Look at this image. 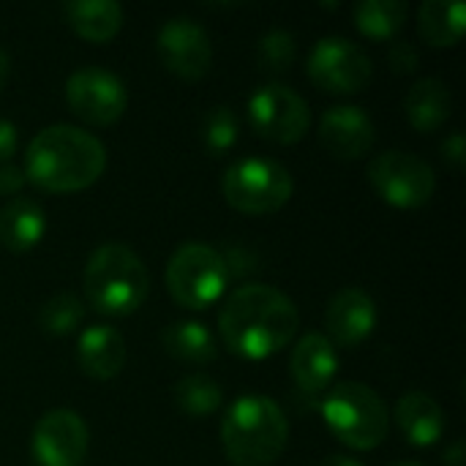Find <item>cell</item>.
Instances as JSON below:
<instances>
[{"instance_id":"obj_1","label":"cell","mask_w":466,"mask_h":466,"mask_svg":"<svg viewBox=\"0 0 466 466\" xmlns=\"http://www.w3.org/2000/svg\"><path fill=\"white\" fill-rule=\"evenodd\" d=\"M300 314L292 298L268 284H243L227 295L218 330L227 350L243 360H265L292 344Z\"/></svg>"},{"instance_id":"obj_2","label":"cell","mask_w":466,"mask_h":466,"mask_svg":"<svg viewBox=\"0 0 466 466\" xmlns=\"http://www.w3.org/2000/svg\"><path fill=\"white\" fill-rule=\"evenodd\" d=\"M25 177L49 194L90 188L106 169V150L98 137L79 126L57 123L41 128L25 153Z\"/></svg>"},{"instance_id":"obj_3","label":"cell","mask_w":466,"mask_h":466,"mask_svg":"<svg viewBox=\"0 0 466 466\" xmlns=\"http://www.w3.org/2000/svg\"><path fill=\"white\" fill-rule=\"evenodd\" d=\"M289 440L284 410L265 396L238 399L221 423V445L235 466H270Z\"/></svg>"},{"instance_id":"obj_4","label":"cell","mask_w":466,"mask_h":466,"mask_svg":"<svg viewBox=\"0 0 466 466\" xmlns=\"http://www.w3.org/2000/svg\"><path fill=\"white\" fill-rule=\"evenodd\" d=\"M150 292V276L139 254L123 243L98 246L85 265V298L104 317L134 314Z\"/></svg>"},{"instance_id":"obj_5","label":"cell","mask_w":466,"mask_h":466,"mask_svg":"<svg viewBox=\"0 0 466 466\" xmlns=\"http://www.w3.org/2000/svg\"><path fill=\"white\" fill-rule=\"evenodd\" d=\"M322 418L330 434L352 451H374L390 431L385 401L363 382L330 385L322 399Z\"/></svg>"},{"instance_id":"obj_6","label":"cell","mask_w":466,"mask_h":466,"mask_svg":"<svg viewBox=\"0 0 466 466\" xmlns=\"http://www.w3.org/2000/svg\"><path fill=\"white\" fill-rule=\"evenodd\" d=\"M295 191L289 169L273 158H240L227 167L221 194L229 208L246 216H268L281 210Z\"/></svg>"},{"instance_id":"obj_7","label":"cell","mask_w":466,"mask_h":466,"mask_svg":"<svg viewBox=\"0 0 466 466\" xmlns=\"http://www.w3.org/2000/svg\"><path fill=\"white\" fill-rule=\"evenodd\" d=\"M229 270L224 254L205 243H183L167 265V289L188 311H205L227 292Z\"/></svg>"},{"instance_id":"obj_8","label":"cell","mask_w":466,"mask_h":466,"mask_svg":"<svg viewBox=\"0 0 466 466\" xmlns=\"http://www.w3.org/2000/svg\"><path fill=\"white\" fill-rule=\"evenodd\" d=\"M369 183L393 208H423L437 188V177L429 161L407 150H385L369 164Z\"/></svg>"},{"instance_id":"obj_9","label":"cell","mask_w":466,"mask_h":466,"mask_svg":"<svg viewBox=\"0 0 466 466\" xmlns=\"http://www.w3.org/2000/svg\"><path fill=\"white\" fill-rule=\"evenodd\" d=\"M248 123L268 142L295 145L311 128V109L300 93L281 82H270L251 93Z\"/></svg>"},{"instance_id":"obj_10","label":"cell","mask_w":466,"mask_h":466,"mask_svg":"<svg viewBox=\"0 0 466 466\" xmlns=\"http://www.w3.org/2000/svg\"><path fill=\"white\" fill-rule=\"evenodd\" d=\"M306 71L309 79L328 93H358L371 82L374 63L355 41L328 35L314 44Z\"/></svg>"},{"instance_id":"obj_11","label":"cell","mask_w":466,"mask_h":466,"mask_svg":"<svg viewBox=\"0 0 466 466\" xmlns=\"http://www.w3.org/2000/svg\"><path fill=\"white\" fill-rule=\"evenodd\" d=\"M66 101L71 112L85 123L112 126L123 117L128 106V93L117 74L98 66H87L76 68L66 79Z\"/></svg>"},{"instance_id":"obj_12","label":"cell","mask_w":466,"mask_h":466,"mask_svg":"<svg viewBox=\"0 0 466 466\" xmlns=\"http://www.w3.org/2000/svg\"><path fill=\"white\" fill-rule=\"evenodd\" d=\"M87 445V426L74 410H49L30 437V453L38 466H82Z\"/></svg>"},{"instance_id":"obj_13","label":"cell","mask_w":466,"mask_h":466,"mask_svg":"<svg viewBox=\"0 0 466 466\" xmlns=\"http://www.w3.org/2000/svg\"><path fill=\"white\" fill-rule=\"evenodd\" d=\"M158 57L180 79H202L213 63V46L202 25L188 16H172L158 27L156 35Z\"/></svg>"},{"instance_id":"obj_14","label":"cell","mask_w":466,"mask_h":466,"mask_svg":"<svg viewBox=\"0 0 466 466\" xmlns=\"http://www.w3.org/2000/svg\"><path fill=\"white\" fill-rule=\"evenodd\" d=\"M374 139H377L374 120L360 106H352V104L330 106L319 120L322 147L341 161L363 158L374 147Z\"/></svg>"},{"instance_id":"obj_15","label":"cell","mask_w":466,"mask_h":466,"mask_svg":"<svg viewBox=\"0 0 466 466\" xmlns=\"http://www.w3.org/2000/svg\"><path fill=\"white\" fill-rule=\"evenodd\" d=\"M328 341L341 350L360 347L377 328V303L369 292L358 287H347L336 292L325 311Z\"/></svg>"},{"instance_id":"obj_16","label":"cell","mask_w":466,"mask_h":466,"mask_svg":"<svg viewBox=\"0 0 466 466\" xmlns=\"http://www.w3.org/2000/svg\"><path fill=\"white\" fill-rule=\"evenodd\" d=\"M289 371L300 393L306 396H319L328 393V388L336 380L339 371V355L336 347L328 341L325 333H306L289 358Z\"/></svg>"},{"instance_id":"obj_17","label":"cell","mask_w":466,"mask_h":466,"mask_svg":"<svg viewBox=\"0 0 466 466\" xmlns=\"http://www.w3.org/2000/svg\"><path fill=\"white\" fill-rule=\"evenodd\" d=\"M76 363L85 377L106 382L126 366V341L112 325H90L76 341Z\"/></svg>"},{"instance_id":"obj_18","label":"cell","mask_w":466,"mask_h":466,"mask_svg":"<svg viewBox=\"0 0 466 466\" xmlns=\"http://www.w3.org/2000/svg\"><path fill=\"white\" fill-rule=\"evenodd\" d=\"M396 426L404 434V440L415 448H431L445 434V412L442 407L420 390H410L396 404Z\"/></svg>"},{"instance_id":"obj_19","label":"cell","mask_w":466,"mask_h":466,"mask_svg":"<svg viewBox=\"0 0 466 466\" xmlns=\"http://www.w3.org/2000/svg\"><path fill=\"white\" fill-rule=\"evenodd\" d=\"M46 235V216L38 202L14 197L0 208V246L25 254L35 248Z\"/></svg>"},{"instance_id":"obj_20","label":"cell","mask_w":466,"mask_h":466,"mask_svg":"<svg viewBox=\"0 0 466 466\" xmlns=\"http://www.w3.org/2000/svg\"><path fill=\"white\" fill-rule=\"evenodd\" d=\"M404 112H407V120L415 131H420V134L437 131L440 126H445V120L453 112L451 87L434 76L418 79L404 98Z\"/></svg>"},{"instance_id":"obj_21","label":"cell","mask_w":466,"mask_h":466,"mask_svg":"<svg viewBox=\"0 0 466 466\" xmlns=\"http://www.w3.org/2000/svg\"><path fill=\"white\" fill-rule=\"evenodd\" d=\"M66 19L79 38L106 44L123 27V8L115 0H74L66 3Z\"/></svg>"},{"instance_id":"obj_22","label":"cell","mask_w":466,"mask_h":466,"mask_svg":"<svg viewBox=\"0 0 466 466\" xmlns=\"http://www.w3.org/2000/svg\"><path fill=\"white\" fill-rule=\"evenodd\" d=\"M466 30V5L453 0H426L418 8V33L429 46H456Z\"/></svg>"},{"instance_id":"obj_23","label":"cell","mask_w":466,"mask_h":466,"mask_svg":"<svg viewBox=\"0 0 466 466\" xmlns=\"http://www.w3.org/2000/svg\"><path fill=\"white\" fill-rule=\"evenodd\" d=\"M161 347L169 358L191 366H205L218 352L213 333L202 322H172L161 333Z\"/></svg>"},{"instance_id":"obj_24","label":"cell","mask_w":466,"mask_h":466,"mask_svg":"<svg viewBox=\"0 0 466 466\" xmlns=\"http://www.w3.org/2000/svg\"><path fill=\"white\" fill-rule=\"evenodd\" d=\"M355 27L374 41H390L407 22V3L401 0H363L352 11Z\"/></svg>"},{"instance_id":"obj_25","label":"cell","mask_w":466,"mask_h":466,"mask_svg":"<svg viewBox=\"0 0 466 466\" xmlns=\"http://www.w3.org/2000/svg\"><path fill=\"white\" fill-rule=\"evenodd\" d=\"M224 390L208 374H186L175 385V407L188 418H210L221 410Z\"/></svg>"},{"instance_id":"obj_26","label":"cell","mask_w":466,"mask_h":466,"mask_svg":"<svg viewBox=\"0 0 466 466\" xmlns=\"http://www.w3.org/2000/svg\"><path fill=\"white\" fill-rule=\"evenodd\" d=\"M85 322V303L74 295V292H57L52 295L41 311H38V325L46 336L63 339L71 336L74 330H79V325Z\"/></svg>"},{"instance_id":"obj_27","label":"cell","mask_w":466,"mask_h":466,"mask_svg":"<svg viewBox=\"0 0 466 466\" xmlns=\"http://www.w3.org/2000/svg\"><path fill=\"white\" fill-rule=\"evenodd\" d=\"M238 134H240V126H238V117L229 106L218 104L213 106L205 120H202V142L208 147L210 156H224L235 147L238 142Z\"/></svg>"},{"instance_id":"obj_28","label":"cell","mask_w":466,"mask_h":466,"mask_svg":"<svg viewBox=\"0 0 466 466\" xmlns=\"http://www.w3.org/2000/svg\"><path fill=\"white\" fill-rule=\"evenodd\" d=\"M295 55H298V44L295 35L287 30H270L257 44V63L270 74H284L295 63Z\"/></svg>"},{"instance_id":"obj_29","label":"cell","mask_w":466,"mask_h":466,"mask_svg":"<svg viewBox=\"0 0 466 466\" xmlns=\"http://www.w3.org/2000/svg\"><path fill=\"white\" fill-rule=\"evenodd\" d=\"M388 63L393 68V74H412L420 63V55L415 49V44L410 41H393L390 52H388Z\"/></svg>"},{"instance_id":"obj_30","label":"cell","mask_w":466,"mask_h":466,"mask_svg":"<svg viewBox=\"0 0 466 466\" xmlns=\"http://www.w3.org/2000/svg\"><path fill=\"white\" fill-rule=\"evenodd\" d=\"M27 177H25V169L16 167V164H0V197H16L22 188H25Z\"/></svg>"},{"instance_id":"obj_31","label":"cell","mask_w":466,"mask_h":466,"mask_svg":"<svg viewBox=\"0 0 466 466\" xmlns=\"http://www.w3.org/2000/svg\"><path fill=\"white\" fill-rule=\"evenodd\" d=\"M442 156H445V161L453 167V169H461L466 164V139L464 134H451L445 142H442Z\"/></svg>"},{"instance_id":"obj_32","label":"cell","mask_w":466,"mask_h":466,"mask_svg":"<svg viewBox=\"0 0 466 466\" xmlns=\"http://www.w3.org/2000/svg\"><path fill=\"white\" fill-rule=\"evenodd\" d=\"M16 142H19L16 126L11 120L0 117V164H8L11 161V156L16 153Z\"/></svg>"},{"instance_id":"obj_33","label":"cell","mask_w":466,"mask_h":466,"mask_svg":"<svg viewBox=\"0 0 466 466\" xmlns=\"http://www.w3.org/2000/svg\"><path fill=\"white\" fill-rule=\"evenodd\" d=\"M317 466H363L358 459L352 456H344V453H333V456H325Z\"/></svg>"},{"instance_id":"obj_34","label":"cell","mask_w":466,"mask_h":466,"mask_svg":"<svg viewBox=\"0 0 466 466\" xmlns=\"http://www.w3.org/2000/svg\"><path fill=\"white\" fill-rule=\"evenodd\" d=\"M445 464L448 466H464V445L456 442L448 453H445Z\"/></svg>"},{"instance_id":"obj_35","label":"cell","mask_w":466,"mask_h":466,"mask_svg":"<svg viewBox=\"0 0 466 466\" xmlns=\"http://www.w3.org/2000/svg\"><path fill=\"white\" fill-rule=\"evenodd\" d=\"M8 74H11V57H8V52L0 46V90H3L5 82H8Z\"/></svg>"},{"instance_id":"obj_36","label":"cell","mask_w":466,"mask_h":466,"mask_svg":"<svg viewBox=\"0 0 466 466\" xmlns=\"http://www.w3.org/2000/svg\"><path fill=\"white\" fill-rule=\"evenodd\" d=\"M390 466H423L420 461H396V464H390Z\"/></svg>"}]
</instances>
